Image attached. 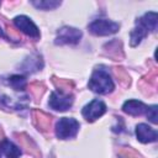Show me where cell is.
Returning a JSON list of instances; mask_svg holds the SVG:
<instances>
[{
	"mask_svg": "<svg viewBox=\"0 0 158 158\" xmlns=\"http://www.w3.org/2000/svg\"><path fill=\"white\" fill-rule=\"evenodd\" d=\"M81 31L75 27L64 26L59 28L56 37V44H75L81 38Z\"/></svg>",
	"mask_w": 158,
	"mask_h": 158,
	"instance_id": "5b68a950",
	"label": "cell"
},
{
	"mask_svg": "<svg viewBox=\"0 0 158 158\" xmlns=\"http://www.w3.org/2000/svg\"><path fill=\"white\" fill-rule=\"evenodd\" d=\"M0 151L6 158H19L21 156V149L9 139H2L0 143Z\"/></svg>",
	"mask_w": 158,
	"mask_h": 158,
	"instance_id": "8fae6325",
	"label": "cell"
},
{
	"mask_svg": "<svg viewBox=\"0 0 158 158\" xmlns=\"http://www.w3.org/2000/svg\"><path fill=\"white\" fill-rule=\"evenodd\" d=\"M136 136H137L138 141L142 142V143L154 142L158 138L157 131L153 130L152 127H149L146 123H139V125L136 126Z\"/></svg>",
	"mask_w": 158,
	"mask_h": 158,
	"instance_id": "ba28073f",
	"label": "cell"
},
{
	"mask_svg": "<svg viewBox=\"0 0 158 158\" xmlns=\"http://www.w3.org/2000/svg\"><path fill=\"white\" fill-rule=\"evenodd\" d=\"M7 84L14 90H23L26 88V79L22 75H11L7 79Z\"/></svg>",
	"mask_w": 158,
	"mask_h": 158,
	"instance_id": "5bb4252c",
	"label": "cell"
},
{
	"mask_svg": "<svg viewBox=\"0 0 158 158\" xmlns=\"http://www.w3.org/2000/svg\"><path fill=\"white\" fill-rule=\"evenodd\" d=\"M41 67H42V59L40 56H31L27 59H25V62L21 64L22 70H25L27 73L38 70Z\"/></svg>",
	"mask_w": 158,
	"mask_h": 158,
	"instance_id": "7c38bea8",
	"label": "cell"
},
{
	"mask_svg": "<svg viewBox=\"0 0 158 158\" xmlns=\"http://www.w3.org/2000/svg\"><path fill=\"white\" fill-rule=\"evenodd\" d=\"M146 115L147 117L149 118L151 122L153 123H157L158 122V115H157V105H152L149 107H147V111H146Z\"/></svg>",
	"mask_w": 158,
	"mask_h": 158,
	"instance_id": "2e32d148",
	"label": "cell"
},
{
	"mask_svg": "<svg viewBox=\"0 0 158 158\" xmlns=\"http://www.w3.org/2000/svg\"><path fill=\"white\" fill-rule=\"evenodd\" d=\"M120 28V23L106 20V19H98L89 23V31L95 36H109L116 33Z\"/></svg>",
	"mask_w": 158,
	"mask_h": 158,
	"instance_id": "277c9868",
	"label": "cell"
},
{
	"mask_svg": "<svg viewBox=\"0 0 158 158\" xmlns=\"http://www.w3.org/2000/svg\"><path fill=\"white\" fill-rule=\"evenodd\" d=\"M79 122L73 117H62L56 123V136L60 139L74 137L79 131Z\"/></svg>",
	"mask_w": 158,
	"mask_h": 158,
	"instance_id": "7a4b0ae2",
	"label": "cell"
},
{
	"mask_svg": "<svg viewBox=\"0 0 158 158\" xmlns=\"http://www.w3.org/2000/svg\"><path fill=\"white\" fill-rule=\"evenodd\" d=\"M105 111H106V105H105L101 100L94 99V100H91L89 104H86V105L83 107L81 115L84 116V118H85L86 121L93 122V121H95L96 118L101 117V116L105 114Z\"/></svg>",
	"mask_w": 158,
	"mask_h": 158,
	"instance_id": "8992f818",
	"label": "cell"
},
{
	"mask_svg": "<svg viewBox=\"0 0 158 158\" xmlns=\"http://www.w3.org/2000/svg\"><path fill=\"white\" fill-rule=\"evenodd\" d=\"M31 4L37 7V9H42V10H52L56 9L57 6L60 5V1H56V0H33L31 1Z\"/></svg>",
	"mask_w": 158,
	"mask_h": 158,
	"instance_id": "9a60e30c",
	"label": "cell"
},
{
	"mask_svg": "<svg viewBox=\"0 0 158 158\" xmlns=\"http://www.w3.org/2000/svg\"><path fill=\"white\" fill-rule=\"evenodd\" d=\"M14 23L21 32H23L28 37H32V38H38L40 37V30L30 17H27L25 15L16 16L14 19Z\"/></svg>",
	"mask_w": 158,
	"mask_h": 158,
	"instance_id": "52a82bcc",
	"label": "cell"
},
{
	"mask_svg": "<svg viewBox=\"0 0 158 158\" xmlns=\"http://www.w3.org/2000/svg\"><path fill=\"white\" fill-rule=\"evenodd\" d=\"M147 33H148V32H147L146 30H143L141 26L137 25V26L133 28V31L131 32V35H130V36H131V38H130V40H131V46L135 47V46L139 44L141 41L147 36Z\"/></svg>",
	"mask_w": 158,
	"mask_h": 158,
	"instance_id": "4fadbf2b",
	"label": "cell"
},
{
	"mask_svg": "<svg viewBox=\"0 0 158 158\" xmlns=\"http://www.w3.org/2000/svg\"><path fill=\"white\" fill-rule=\"evenodd\" d=\"M157 23H158V15L154 11H149L146 12L142 17H139L136 21V25L141 26L143 30H146L147 32H152L156 31L157 28Z\"/></svg>",
	"mask_w": 158,
	"mask_h": 158,
	"instance_id": "9c48e42d",
	"label": "cell"
},
{
	"mask_svg": "<svg viewBox=\"0 0 158 158\" xmlns=\"http://www.w3.org/2000/svg\"><path fill=\"white\" fill-rule=\"evenodd\" d=\"M88 86L96 94H109L114 90L115 84L109 72H106L105 69H95L89 79Z\"/></svg>",
	"mask_w": 158,
	"mask_h": 158,
	"instance_id": "6da1fadb",
	"label": "cell"
},
{
	"mask_svg": "<svg viewBox=\"0 0 158 158\" xmlns=\"http://www.w3.org/2000/svg\"><path fill=\"white\" fill-rule=\"evenodd\" d=\"M147 107L142 101L139 100H135V99H131V100H127L123 102L122 105V110L123 112L131 115V116H138V115H142L147 111Z\"/></svg>",
	"mask_w": 158,
	"mask_h": 158,
	"instance_id": "30bf717a",
	"label": "cell"
},
{
	"mask_svg": "<svg viewBox=\"0 0 158 158\" xmlns=\"http://www.w3.org/2000/svg\"><path fill=\"white\" fill-rule=\"evenodd\" d=\"M74 101V96L69 93H64L62 90L52 91L48 99V106L57 111H65L68 110Z\"/></svg>",
	"mask_w": 158,
	"mask_h": 158,
	"instance_id": "3957f363",
	"label": "cell"
}]
</instances>
